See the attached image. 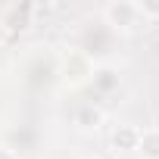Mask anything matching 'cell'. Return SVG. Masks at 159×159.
<instances>
[{
  "label": "cell",
  "mask_w": 159,
  "mask_h": 159,
  "mask_svg": "<svg viewBox=\"0 0 159 159\" xmlns=\"http://www.w3.org/2000/svg\"><path fill=\"white\" fill-rule=\"evenodd\" d=\"M103 16H106V22L116 25V28H131V25L140 22V10H137V3H131V0H116V3H106Z\"/></svg>",
  "instance_id": "obj_1"
},
{
  "label": "cell",
  "mask_w": 159,
  "mask_h": 159,
  "mask_svg": "<svg viewBox=\"0 0 159 159\" xmlns=\"http://www.w3.org/2000/svg\"><path fill=\"white\" fill-rule=\"evenodd\" d=\"M137 137H140L137 128H131V125H119V128L112 131V147L122 150V153H131V150H137Z\"/></svg>",
  "instance_id": "obj_2"
},
{
  "label": "cell",
  "mask_w": 159,
  "mask_h": 159,
  "mask_svg": "<svg viewBox=\"0 0 159 159\" xmlns=\"http://www.w3.org/2000/svg\"><path fill=\"white\" fill-rule=\"evenodd\" d=\"M137 153L143 159H159V128H147L137 137Z\"/></svg>",
  "instance_id": "obj_3"
},
{
  "label": "cell",
  "mask_w": 159,
  "mask_h": 159,
  "mask_svg": "<svg viewBox=\"0 0 159 159\" xmlns=\"http://www.w3.org/2000/svg\"><path fill=\"white\" fill-rule=\"evenodd\" d=\"M100 122H103V112L97 106H84L81 112H78V125H81V128H97Z\"/></svg>",
  "instance_id": "obj_4"
},
{
  "label": "cell",
  "mask_w": 159,
  "mask_h": 159,
  "mask_svg": "<svg viewBox=\"0 0 159 159\" xmlns=\"http://www.w3.org/2000/svg\"><path fill=\"white\" fill-rule=\"evenodd\" d=\"M137 10H140L143 19H147V16H159V3H137Z\"/></svg>",
  "instance_id": "obj_5"
},
{
  "label": "cell",
  "mask_w": 159,
  "mask_h": 159,
  "mask_svg": "<svg viewBox=\"0 0 159 159\" xmlns=\"http://www.w3.org/2000/svg\"><path fill=\"white\" fill-rule=\"evenodd\" d=\"M0 159H19L13 150H7V147H0Z\"/></svg>",
  "instance_id": "obj_6"
}]
</instances>
